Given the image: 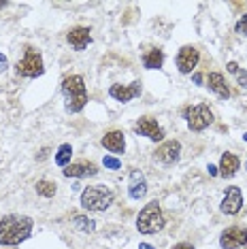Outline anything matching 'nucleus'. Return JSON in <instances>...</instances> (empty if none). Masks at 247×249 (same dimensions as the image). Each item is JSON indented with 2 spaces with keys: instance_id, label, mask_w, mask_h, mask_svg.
I'll return each instance as SVG.
<instances>
[{
  "instance_id": "26",
  "label": "nucleus",
  "mask_w": 247,
  "mask_h": 249,
  "mask_svg": "<svg viewBox=\"0 0 247 249\" xmlns=\"http://www.w3.org/2000/svg\"><path fill=\"white\" fill-rule=\"evenodd\" d=\"M171 249H194L192 245H190V243H177L175 247H171Z\"/></svg>"
},
{
  "instance_id": "3",
  "label": "nucleus",
  "mask_w": 247,
  "mask_h": 249,
  "mask_svg": "<svg viewBox=\"0 0 247 249\" xmlns=\"http://www.w3.org/2000/svg\"><path fill=\"white\" fill-rule=\"evenodd\" d=\"M115 194L105 185H88L81 192V207L86 211H105L113 205Z\"/></svg>"
},
{
  "instance_id": "6",
  "label": "nucleus",
  "mask_w": 247,
  "mask_h": 249,
  "mask_svg": "<svg viewBox=\"0 0 247 249\" xmlns=\"http://www.w3.org/2000/svg\"><path fill=\"white\" fill-rule=\"evenodd\" d=\"M185 120H188V128L194 130V132H200L207 126L213 124V113L207 105H198V107H190V109L183 111Z\"/></svg>"
},
{
  "instance_id": "14",
  "label": "nucleus",
  "mask_w": 247,
  "mask_h": 249,
  "mask_svg": "<svg viewBox=\"0 0 247 249\" xmlns=\"http://www.w3.org/2000/svg\"><path fill=\"white\" fill-rule=\"evenodd\" d=\"M66 41H69L72 47L77 49V52H83V49L88 47L89 43H92V35H89V28H83V26H77L69 30V35H66Z\"/></svg>"
},
{
  "instance_id": "20",
  "label": "nucleus",
  "mask_w": 247,
  "mask_h": 249,
  "mask_svg": "<svg viewBox=\"0 0 247 249\" xmlns=\"http://www.w3.org/2000/svg\"><path fill=\"white\" fill-rule=\"evenodd\" d=\"M71 158H72V147L69 143L60 145V149L55 151V164L62 166V168H66L69 166V162H71Z\"/></svg>"
},
{
  "instance_id": "22",
  "label": "nucleus",
  "mask_w": 247,
  "mask_h": 249,
  "mask_svg": "<svg viewBox=\"0 0 247 249\" xmlns=\"http://www.w3.org/2000/svg\"><path fill=\"white\" fill-rule=\"evenodd\" d=\"M226 69H228L230 72H232V75H237V77H239V86L247 89V72L239 69V64H237V62H228V64H226Z\"/></svg>"
},
{
  "instance_id": "5",
  "label": "nucleus",
  "mask_w": 247,
  "mask_h": 249,
  "mask_svg": "<svg viewBox=\"0 0 247 249\" xmlns=\"http://www.w3.org/2000/svg\"><path fill=\"white\" fill-rule=\"evenodd\" d=\"M15 71H18V75H21V77H30V79L41 77L43 72H45V66H43V58H41V53H38L36 49L28 47V49H26L24 60H19V62H18Z\"/></svg>"
},
{
  "instance_id": "8",
  "label": "nucleus",
  "mask_w": 247,
  "mask_h": 249,
  "mask_svg": "<svg viewBox=\"0 0 247 249\" xmlns=\"http://www.w3.org/2000/svg\"><path fill=\"white\" fill-rule=\"evenodd\" d=\"M247 243V230L241 226H230L222 232L220 236V247L222 249H239Z\"/></svg>"
},
{
  "instance_id": "15",
  "label": "nucleus",
  "mask_w": 247,
  "mask_h": 249,
  "mask_svg": "<svg viewBox=\"0 0 247 249\" xmlns=\"http://www.w3.org/2000/svg\"><path fill=\"white\" fill-rule=\"evenodd\" d=\"M128 192H130L132 200H141V198L147 194V181H145V175L141 171L130 173V185H128Z\"/></svg>"
},
{
  "instance_id": "7",
  "label": "nucleus",
  "mask_w": 247,
  "mask_h": 249,
  "mask_svg": "<svg viewBox=\"0 0 247 249\" xmlns=\"http://www.w3.org/2000/svg\"><path fill=\"white\" fill-rule=\"evenodd\" d=\"M198 60H200L198 49H196L194 45H183V47L179 49V53H177V69H179V72L190 75V72L196 69Z\"/></svg>"
},
{
  "instance_id": "19",
  "label": "nucleus",
  "mask_w": 247,
  "mask_h": 249,
  "mask_svg": "<svg viewBox=\"0 0 247 249\" xmlns=\"http://www.w3.org/2000/svg\"><path fill=\"white\" fill-rule=\"evenodd\" d=\"M145 69L154 71V69H162V64H164V52L162 49H151V52L145 55Z\"/></svg>"
},
{
  "instance_id": "11",
  "label": "nucleus",
  "mask_w": 247,
  "mask_h": 249,
  "mask_svg": "<svg viewBox=\"0 0 247 249\" xmlns=\"http://www.w3.org/2000/svg\"><path fill=\"white\" fill-rule=\"evenodd\" d=\"M241 207H243V194H241V190L237 185H230L226 190V194H224V200H222V213L226 215H237L241 211Z\"/></svg>"
},
{
  "instance_id": "10",
  "label": "nucleus",
  "mask_w": 247,
  "mask_h": 249,
  "mask_svg": "<svg viewBox=\"0 0 247 249\" xmlns=\"http://www.w3.org/2000/svg\"><path fill=\"white\" fill-rule=\"evenodd\" d=\"M154 158L162 164H175L181 158V143L179 141H166L156 149Z\"/></svg>"
},
{
  "instance_id": "9",
  "label": "nucleus",
  "mask_w": 247,
  "mask_h": 249,
  "mask_svg": "<svg viewBox=\"0 0 247 249\" xmlns=\"http://www.w3.org/2000/svg\"><path fill=\"white\" fill-rule=\"evenodd\" d=\"M134 130H137V134H143V137L154 141V143H160V141L164 139V130L158 126V122H156L154 117H139Z\"/></svg>"
},
{
  "instance_id": "1",
  "label": "nucleus",
  "mask_w": 247,
  "mask_h": 249,
  "mask_svg": "<svg viewBox=\"0 0 247 249\" xmlns=\"http://www.w3.org/2000/svg\"><path fill=\"white\" fill-rule=\"evenodd\" d=\"M32 234V219L26 215H7L0 219V245H19Z\"/></svg>"
},
{
  "instance_id": "27",
  "label": "nucleus",
  "mask_w": 247,
  "mask_h": 249,
  "mask_svg": "<svg viewBox=\"0 0 247 249\" xmlns=\"http://www.w3.org/2000/svg\"><path fill=\"white\" fill-rule=\"evenodd\" d=\"M4 66H7V55H4V53H0V71H2Z\"/></svg>"
},
{
  "instance_id": "2",
  "label": "nucleus",
  "mask_w": 247,
  "mask_h": 249,
  "mask_svg": "<svg viewBox=\"0 0 247 249\" xmlns=\"http://www.w3.org/2000/svg\"><path fill=\"white\" fill-rule=\"evenodd\" d=\"M62 96H64V107L69 113H81L88 105V89L83 83V77L69 75L62 81Z\"/></svg>"
},
{
  "instance_id": "25",
  "label": "nucleus",
  "mask_w": 247,
  "mask_h": 249,
  "mask_svg": "<svg viewBox=\"0 0 247 249\" xmlns=\"http://www.w3.org/2000/svg\"><path fill=\"white\" fill-rule=\"evenodd\" d=\"M234 30H237L239 35H245L247 36V13L237 21V28H234Z\"/></svg>"
},
{
  "instance_id": "29",
  "label": "nucleus",
  "mask_w": 247,
  "mask_h": 249,
  "mask_svg": "<svg viewBox=\"0 0 247 249\" xmlns=\"http://www.w3.org/2000/svg\"><path fill=\"white\" fill-rule=\"evenodd\" d=\"M139 249H154V247L147 245V243H141V245H139Z\"/></svg>"
},
{
  "instance_id": "32",
  "label": "nucleus",
  "mask_w": 247,
  "mask_h": 249,
  "mask_svg": "<svg viewBox=\"0 0 247 249\" xmlns=\"http://www.w3.org/2000/svg\"><path fill=\"white\" fill-rule=\"evenodd\" d=\"M245 168H247V162H245Z\"/></svg>"
},
{
  "instance_id": "18",
  "label": "nucleus",
  "mask_w": 247,
  "mask_h": 249,
  "mask_svg": "<svg viewBox=\"0 0 247 249\" xmlns=\"http://www.w3.org/2000/svg\"><path fill=\"white\" fill-rule=\"evenodd\" d=\"M207 86H209L211 92H215L220 98H230V89L226 86V79H224L220 72H211L207 77Z\"/></svg>"
},
{
  "instance_id": "13",
  "label": "nucleus",
  "mask_w": 247,
  "mask_h": 249,
  "mask_svg": "<svg viewBox=\"0 0 247 249\" xmlns=\"http://www.w3.org/2000/svg\"><path fill=\"white\" fill-rule=\"evenodd\" d=\"M100 145L105 147L106 151H113L115 156H120L126 151V139H124V132L122 130H111L106 132L103 139H100Z\"/></svg>"
},
{
  "instance_id": "30",
  "label": "nucleus",
  "mask_w": 247,
  "mask_h": 249,
  "mask_svg": "<svg viewBox=\"0 0 247 249\" xmlns=\"http://www.w3.org/2000/svg\"><path fill=\"white\" fill-rule=\"evenodd\" d=\"M4 4H7V2H4V0H0V9H2V7H4Z\"/></svg>"
},
{
  "instance_id": "17",
  "label": "nucleus",
  "mask_w": 247,
  "mask_h": 249,
  "mask_svg": "<svg viewBox=\"0 0 247 249\" xmlns=\"http://www.w3.org/2000/svg\"><path fill=\"white\" fill-rule=\"evenodd\" d=\"M237 171H239V158L234 154H228V151L222 154V158H220V175L222 177L230 179L237 175Z\"/></svg>"
},
{
  "instance_id": "16",
  "label": "nucleus",
  "mask_w": 247,
  "mask_h": 249,
  "mask_svg": "<svg viewBox=\"0 0 247 249\" xmlns=\"http://www.w3.org/2000/svg\"><path fill=\"white\" fill-rule=\"evenodd\" d=\"M98 168L94 166L92 162H77V164H69V166L64 168V177H92V175H96Z\"/></svg>"
},
{
  "instance_id": "31",
  "label": "nucleus",
  "mask_w": 247,
  "mask_h": 249,
  "mask_svg": "<svg viewBox=\"0 0 247 249\" xmlns=\"http://www.w3.org/2000/svg\"><path fill=\"white\" fill-rule=\"evenodd\" d=\"M243 141H245V143H247V132H245V134H243Z\"/></svg>"
},
{
  "instance_id": "12",
  "label": "nucleus",
  "mask_w": 247,
  "mask_h": 249,
  "mask_svg": "<svg viewBox=\"0 0 247 249\" xmlns=\"http://www.w3.org/2000/svg\"><path fill=\"white\" fill-rule=\"evenodd\" d=\"M109 94H111V98L120 100V103H130V100H134L139 94H141V81H132L130 86L115 83V86H111Z\"/></svg>"
},
{
  "instance_id": "23",
  "label": "nucleus",
  "mask_w": 247,
  "mask_h": 249,
  "mask_svg": "<svg viewBox=\"0 0 247 249\" xmlns=\"http://www.w3.org/2000/svg\"><path fill=\"white\" fill-rule=\"evenodd\" d=\"M72 222H75V226H77V228H79V230H83V232H94V228H96L92 219L83 217V215H77V217L72 219Z\"/></svg>"
},
{
  "instance_id": "21",
  "label": "nucleus",
  "mask_w": 247,
  "mask_h": 249,
  "mask_svg": "<svg viewBox=\"0 0 247 249\" xmlns=\"http://www.w3.org/2000/svg\"><path fill=\"white\" fill-rule=\"evenodd\" d=\"M55 183L53 181H38L36 183V192L41 196H45V198H52V196H55Z\"/></svg>"
},
{
  "instance_id": "4",
  "label": "nucleus",
  "mask_w": 247,
  "mask_h": 249,
  "mask_svg": "<svg viewBox=\"0 0 247 249\" xmlns=\"http://www.w3.org/2000/svg\"><path fill=\"white\" fill-rule=\"evenodd\" d=\"M162 228H164V213H162L160 205L156 200L147 202L137 217V230L141 234H156Z\"/></svg>"
},
{
  "instance_id": "24",
  "label": "nucleus",
  "mask_w": 247,
  "mask_h": 249,
  "mask_svg": "<svg viewBox=\"0 0 247 249\" xmlns=\"http://www.w3.org/2000/svg\"><path fill=\"white\" fill-rule=\"evenodd\" d=\"M103 164L106 168H111V171H120L122 168V162L117 160V158H113V156H105L103 158Z\"/></svg>"
},
{
  "instance_id": "28",
  "label": "nucleus",
  "mask_w": 247,
  "mask_h": 249,
  "mask_svg": "<svg viewBox=\"0 0 247 249\" xmlns=\"http://www.w3.org/2000/svg\"><path fill=\"white\" fill-rule=\"evenodd\" d=\"M209 175H220V171H217V166H213V164H209Z\"/></svg>"
}]
</instances>
